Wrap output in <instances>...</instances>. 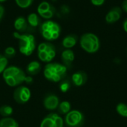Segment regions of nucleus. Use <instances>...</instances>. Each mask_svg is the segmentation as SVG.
Wrapping results in <instances>:
<instances>
[{
    "label": "nucleus",
    "mask_w": 127,
    "mask_h": 127,
    "mask_svg": "<svg viewBox=\"0 0 127 127\" xmlns=\"http://www.w3.org/2000/svg\"><path fill=\"white\" fill-rule=\"evenodd\" d=\"M16 54V50L13 47H7L4 50V56L7 58H10L14 57Z\"/></svg>",
    "instance_id": "nucleus-26"
},
{
    "label": "nucleus",
    "mask_w": 127,
    "mask_h": 127,
    "mask_svg": "<svg viewBox=\"0 0 127 127\" xmlns=\"http://www.w3.org/2000/svg\"><path fill=\"white\" fill-rule=\"evenodd\" d=\"M116 112L124 118H127V105L124 103H119L116 106Z\"/></svg>",
    "instance_id": "nucleus-21"
},
{
    "label": "nucleus",
    "mask_w": 127,
    "mask_h": 127,
    "mask_svg": "<svg viewBox=\"0 0 127 127\" xmlns=\"http://www.w3.org/2000/svg\"><path fill=\"white\" fill-rule=\"evenodd\" d=\"M13 98L16 103L19 104H24L30 100L31 91L26 86H19L14 91Z\"/></svg>",
    "instance_id": "nucleus-8"
},
{
    "label": "nucleus",
    "mask_w": 127,
    "mask_h": 127,
    "mask_svg": "<svg viewBox=\"0 0 127 127\" xmlns=\"http://www.w3.org/2000/svg\"><path fill=\"white\" fill-rule=\"evenodd\" d=\"M63 118L56 113L48 115L42 121L40 127H63Z\"/></svg>",
    "instance_id": "nucleus-7"
},
{
    "label": "nucleus",
    "mask_w": 127,
    "mask_h": 127,
    "mask_svg": "<svg viewBox=\"0 0 127 127\" xmlns=\"http://www.w3.org/2000/svg\"><path fill=\"white\" fill-rule=\"evenodd\" d=\"M33 1L34 0H15V2L18 5V7L22 9H26L31 6Z\"/></svg>",
    "instance_id": "nucleus-23"
},
{
    "label": "nucleus",
    "mask_w": 127,
    "mask_h": 127,
    "mask_svg": "<svg viewBox=\"0 0 127 127\" xmlns=\"http://www.w3.org/2000/svg\"><path fill=\"white\" fill-rule=\"evenodd\" d=\"M2 77L6 84L10 87L22 84L26 78L25 72L20 68L13 65L7 67L2 73Z\"/></svg>",
    "instance_id": "nucleus-2"
},
{
    "label": "nucleus",
    "mask_w": 127,
    "mask_h": 127,
    "mask_svg": "<svg viewBox=\"0 0 127 127\" xmlns=\"http://www.w3.org/2000/svg\"><path fill=\"white\" fill-rule=\"evenodd\" d=\"M122 15V9L119 7L112 8L106 15V22L109 24H113L118 22Z\"/></svg>",
    "instance_id": "nucleus-12"
},
{
    "label": "nucleus",
    "mask_w": 127,
    "mask_h": 127,
    "mask_svg": "<svg viewBox=\"0 0 127 127\" xmlns=\"http://www.w3.org/2000/svg\"><path fill=\"white\" fill-rule=\"evenodd\" d=\"M13 113V108L8 105L2 106L0 108V115L4 118L10 117Z\"/></svg>",
    "instance_id": "nucleus-22"
},
{
    "label": "nucleus",
    "mask_w": 127,
    "mask_h": 127,
    "mask_svg": "<svg viewBox=\"0 0 127 127\" xmlns=\"http://www.w3.org/2000/svg\"><path fill=\"white\" fill-rule=\"evenodd\" d=\"M27 22L31 27L36 28L40 25V16L37 13H31L27 17Z\"/></svg>",
    "instance_id": "nucleus-18"
},
{
    "label": "nucleus",
    "mask_w": 127,
    "mask_h": 127,
    "mask_svg": "<svg viewBox=\"0 0 127 127\" xmlns=\"http://www.w3.org/2000/svg\"><path fill=\"white\" fill-rule=\"evenodd\" d=\"M7 0H0V4L1 3H2V2H4V1H6Z\"/></svg>",
    "instance_id": "nucleus-33"
},
{
    "label": "nucleus",
    "mask_w": 127,
    "mask_h": 127,
    "mask_svg": "<svg viewBox=\"0 0 127 127\" xmlns=\"http://www.w3.org/2000/svg\"><path fill=\"white\" fill-rule=\"evenodd\" d=\"M41 31H50L53 34V39L54 40L59 38L60 34V26L55 22L51 20H47L45 22H43L40 26Z\"/></svg>",
    "instance_id": "nucleus-10"
},
{
    "label": "nucleus",
    "mask_w": 127,
    "mask_h": 127,
    "mask_svg": "<svg viewBox=\"0 0 127 127\" xmlns=\"http://www.w3.org/2000/svg\"><path fill=\"white\" fill-rule=\"evenodd\" d=\"M78 40V37L76 34H69L67 35L63 39L62 45L66 49H71L76 45Z\"/></svg>",
    "instance_id": "nucleus-15"
},
{
    "label": "nucleus",
    "mask_w": 127,
    "mask_h": 127,
    "mask_svg": "<svg viewBox=\"0 0 127 127\" xmlns=\"http://www.w3.org/2000/svg\"><path fill=\"white\" fill-rule=\"evenodd\" d=\"M39 59L44 63H51L56 56V49L50 42H42L37 47Z\"/></svg>",
    "instance_id": "nucleus-5"
},
{
    "label": "nucleus",
    "mask_w": 127,
    "mask_h": 127,
    "mask_svg": "<svg viewBox=\"0 0 127 127\" xmlns=\"http://www.w3.org/2000/svg\"><path fill=\"white\" fill-rule=\"evenodd\" d=\"M60 89L62 92L63 93H65L67 92L70 88H71V83L69 80H63L60 81Z\"/></svg>",
    "instance_id": "nucleus-24"
},
{
    "label": "nucleus",
    "mask_w": 127,
    "mask_h": 127,
    "mask_svg": "<svg viewBox=\"0 0 127 127\" xmlns=\"http://www.w3.org/2000/svg\"><path fill=\"white\" fill-rule=\"evenodd\" d=\"M61 58L63 65L66 66L67 68H70L74 60V53L71 49H65L63 51L61 54Z\"/></svg>",
    "instance_id": "nucleus-14"
},
{
    "label": "nucleus",
    "mask_w": 127,
    "mask_h": 127,
    "mask_svg": "<svg viewBox=\"0 0 127 127\" xmlns=\"http://www.w3.org/2000/svg\"><path fill=\"white\" fill-rule=\"evenodd\" d=\"M0 127H19V124L13 118L7 117L0 120Z\"/></svg>",
    "instance_id": "nucleus-19"
},
{
    "label": "nucleus",
    "mask_w": 127,
    "mask_h": 127,
    "mask_svg": "<svg viewBox=\"0 0 127 127\" xmlns=\"http://www.w3.org/2000/svg\"><path fill=\"white\" fill-rule=\"evenodd\" d=\"M14 28L17 32H25L28 29V22L27 19L23 16L17 17L14 21Z\"/></svg>",
    "instance_id": "nucleus-16"
},
{
    "label": "nucleus",
    "mask_w": 127,
    "mask_h": 127,
    "mask_svg": "<svg viewBox=\"0 0 127 127\" xmlns=\"http://www.w3.org/2000/svg\"><path fill=\"white\" fill-rule=\"evenodd\" d=\"M65 122L68 127H81L84 123V115L78 110H71L65 115Z\"/></svg>",
    "instance_id": "nucleus-6"
},
{
    "label": "nucleus",
    "mask_w": 127,
    "mask_h": 127,
    "mask_svg": "<svg viewBox=\"0 0 127 127\" xmlns=\"http://www.w3.org/2000/svg\"><path fill=\"white\" fill-rule=\"evenodd\" d=\"M122 10L127 13V0H124L122 2Z\"/></svg>",
    "instance_id": "nucleus-30"
},
{
    "label": "nucleus",
    "mask_w": 127,
    "mask_h": 127,
    "mask_svg": "<svg viewBox=\"0 0 127 127\" xmlns=\"http://www.w3.org/2000/svg\"><path fill=\"white\" fill-rule=\"evenodd\" d=\"M61 13L63 14H67L69 13V7L67 5H63L61 7Z\"/></svg>",
    "instance_id": "nucleus-28"
},
{
    "label": "nucleus",
    "mask_w": 127,
    "mask_h": 127,
    "mask_svg": "<svg viewBox=\"0 0 127 127\" xmlns=\"http://www.w3.org/2000/svg\"><path fill=\"white\" fill-rule=\"evenodd\" d=\"M87 80H88L87 74L86 72L83 71H79L75 72L71 77V80L76 86H82L85 85L86 83L87 82Z\"/></svg>",
    "instance_id": "nucleus-13"
},
{
    "label": "nucleus",
    "mask_w": 127,
    "mask_h": 127,
    "mask_svg": "<svg viewBox=\"0 0 127 127\" xmlns=\"http://www.w3.org/2000/svg\"><path fill=\"white\" fill-rule=\"evenodd\" d=\"M13 36L19 40V50L21 54L25 56H30L36 48L35 37L28 33H20L14 32Z\"/></svg>",
    "instance_id": "nucleus-3"
},
{
    "label": "nucleus",
    "mask_w": 127,
    "mask_h": 127,
    "mask_svg": "<svg viewBox=\"0 0 127 127\" xmlns=\"http://www.w3.org/2000/svg\"><path fill=\"white\" fill-rule=\"evenodd\" d=\"M44 106L46 109L52 111L57 109L60 104V100L58 97L54 94L48 95L44 99Z\"/></svg>",
    "instance_id": "nucleus-11"
},
{
    "label": "nucleus",
    "mask_w": 127,
    "mask_h": 127,
    "mask_svg": "<svg viewBox=\"0 0 127 127\" xmlns=\"http://www.w3.org/2000/svg\"><path fill=\"white\" fill-rule=\"evenodd\" d=\"M41 70V65L37 61L31 62L27 66V72L29 75H36Z\"/></svg>",
    "instance_id": "nucleus-17"
},
{
    "label": "nucleus",
    "mask_w": 127,
    "mask_h": 127,
    "mask_svg": "<svg viewBox=\"0 0 127 127\" xmlns=\"http://www.w3.org/2000/svg\"><path fill=\"white\" fill-rule=\"evenodd\" d=\"M51 1H56L57 0H51Z\"/></svg>",
    "instance_id": "nucleus-34"
},
{
    "label": "nucleus",
    "mask_w": 127,
    "mask_h": 127,
    "mask_svg": "<svg viewBox=\"0 0 127 127\" xmlns=\"http://www.w3.org/2000/svg\"><path fill=\"white\" fill-rule=\"evenodd\" d=\"M80 47L89 54L96 53L100 48V39L97 35L92 33L83 34L80 39Z\"/></svg>",
    "instance_id": "nucleus-4"
},
{
    "label": "nucleus",
    "mask_w": 127,
    "mask_h": 127,
    "mask_svg": "<svg viewBox=\"0 0 127 127\" xmlns=\"http://www.w3.org/2000/svg\"><path fill=\"white\" fill-rule=\"evenodd\" d=\"M37 12L40 17L45 19H50L55 13V9L49 2L44 1L38 5Z\"/></svg>",
    "instance_id": "nucleus-9"
},
{
    "label": "nucleus",
    "mask_w": 127,
    "mask_h": 127,
    "mask_svg": "<svg viewBox=\"0 0 127 127\" xmlns=\"http://www.w3.org/2000/svg\"><path fill=\"white\" fill-rule=\"evenodd\" d=\"M123 28H124V31L127 33V18L124 21V22H123Z\"/></svg>",
    "instance_id": "nucleus-32"
},
{
    "label": "nucleus",
    "mask_w": 127,
    "mask_h": 127,
    "mask_svg": "<svg viewBox=\"0 0 127 127\" xmlns=\"http://www.w3.org/2000/svg\"><path fill=\"white\" fill-rule=\"evenodd\" d=\"M32 81H33V79H32L31 77L26 76V78H25V82L26 83H32Z\"/></svg>",
    "instance_id": "nucleus-31"
},
{
    "label": "nucleus",
    "mask_w": 127,
    "mask_h": 127,
    "mask_svg": "<svg viewBox=\"0 0 127 127\" xmlns=\"http://www.w3.org/2000/svg\"><path fill=\"white\" fill-rule=\"evenodd\" d=\"M57 109L60 114L67 115L71 111V104L68 101H63L60 103Z\"/></svg>",
    "instance_id": "nucleus-20"
},
{
    "label": "nucleus",
    "mask_w": 127,
    "mask_h": 127,
    "mask_svg": "<svg viewBox=\"0 0 127 127\" xmlns=\"http://www.w3.org/2000/svg\"><path fill=\"white\" fill-rule=\"evenodd\" d=\"M7 65V58L4 56L0 54V74L3 73V71L5 70Z\"/></svg>",
    "instance_id": "nucleus-25"
},
{
    "label": "nucleus",
    "mask_w": 127,
    "mask_h": 127,
    "mask_svg": "<svg viewBox=\"0 0 127 127\" xmlns=\"http://www.w3.org/2000/svg\"><path fill=\"white\" fill-rule=\"evenodd\" d=\"M4 15V7L0 4V22L3 19Z\"/></svg>",
    "instance_id": "nucleus-29"
},
{
    "label": "nucleus",
    "mask_w": 127,
    "mask_h": 127,
    "mask_svg": "<svg viewBox=\"0 0 127 127\" xmlns=\"http://www.w3.org/2000/svg\"><path fill=\"white\" fill-rule=\"evenodd\" d=\"M92 4L95 6H101L104 4L105 0H90Z\"/></svg>",
    "instance_id": "nucleus-27"
},
{
    "label": "nucleus",
    "mask_w": 127,
    "mask_h": 127,
    "mask_svg": "<svg viewBox=\"0 0 127 127\" xmlns=\"http://www.w3.org/2000/svg\"><path fill=\"white\" fill-rule=\"evenodd\" d=\"M66 71L67 68L63 64L58 63H49L44 68V76L50 81L58 83L65 78Z\"/></svg>",
    "instance_id": "nucleus-1"
}]
</instances>
